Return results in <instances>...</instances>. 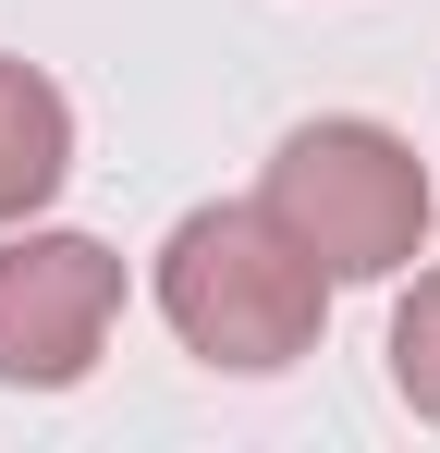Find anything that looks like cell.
I'll return each mask as SVG.
<instances>
[{"label": "cell", "instance_id": "cell-1", "mask_svg": "<svg viewBox=\"0 0 440 453\" xmlns=\"http://www.w3.org/2000/svg\"><path fill=\"white\" fill-rule=\"evenodd\" d=\"M159 319L184 331V356H209L232 380H269L293 356H318L330 270L269 209H184L171 245H159Z\"/></svg>", "mask_w": 440, "mask_h": 453}, {"label": "cell", "instance_id": "cell-2", "mask_svg": "<svg viewBox=\"0 0 440 453\" xmlns=\"http://www.w3.org/2000/svg\"><path fill=\"white\" fill-rule=\"evenodd\" d=\"M257 209H269L330 282H391V270L429 257V209L440 196H429V159L404 148L391 123L330 111V123H293L282 148H269Z\"/></svg>", "mask_w": 440, "mask_h": 453}, {"label": "cell", "instance_id": "cell-3", "mask_svg": "<svg viewBox=\"0 0 440 453\" xmlns=\"http://www.w3.org/2000/svg\"><path fill=\"white\" fill-rule=\"evenodd\" d=\"M123 319V257L98 233H12L0 245V392H73Z\"/></svg>", "mask_w": 440, "mask_h": 453}, {"label": "cell", "instance_id": "cell-4", "mask_svg": "<svg viewBox=\"0 0 440 453\" xmlns=\"http://www.w3.org/2000/svg\"><path fill=\"white\" fill-rule=\"evenodd\" d=\"M73 172V98L0 50V221H37Z\"/></svg>", "mask_w": 440, "mask_h": 453}, {"label": "cell", "instance_id": "cell-5", "mask_svg": "<svg viewBox=\"0 0 440 453\" xmlns=\"http://www.w3.org/2000/svg\"><path fill=\"white\" fill-rule=\"evenodd\" d=\"M391 392L440 429V270H416V295L391 306Z\"/></svg>", "mask_w": 440, "mask_h": 453}]
</instances>
